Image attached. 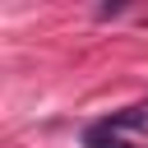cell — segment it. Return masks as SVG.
Segmentation results:
<instances>
[{"instance_id":"6da1fadb","label":"cell","mask_w":148,"mask_h":148,"mask_svg":"<svg viewBox=\"0 0 148 148\" xmlns=\"http://www.w3.org/2000/svg\"><path fill=\"white\" fill-rule=\"evenodd\" d=\"M83 148H134L120 130H111L106 120H97V125H88L83 130Z\"/></svg>"},{"instance_id":"7a4b0ae2","label":"cell","mask_w":148,"mask_h":148,"mask_svg":"<svg viewBox=\"0 0 148 148\" xmlns=\"http://www.w3.org/2000/svg\"><path fill=\"white\" fill-rule=\"evenodd\" d=\"M106 125H111V130H148V102H143V106H125V111L106 116Z\"/></svg>"}]
</instances>
